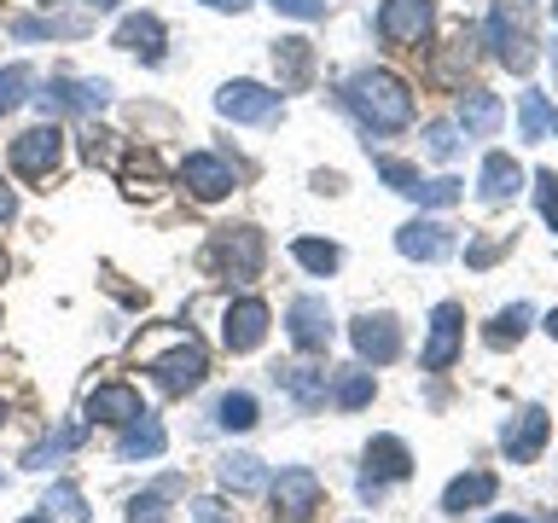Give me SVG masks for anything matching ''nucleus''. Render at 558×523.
<instances>
[{
    "label": "nucleus",
    "instance_id": "f257e3e1",
    "mask_svg": "<svg viewBox=\"0 0 558 523\" xmlns=\"http://www.w3.org/2000/svg\"><path fill=\"white\" fill-rule=\"evenodd\" d=\"M343 105L373 134H401L413 122V87L401 76H390V70H355L343 82Z\"/></svg>",
    "mask_w": 558,
    "mask_h": 523
},
{
    "label": "nucleus",
    "instance_id": "f03ea898",
    "mask_svg": "<svg viewBox=\"0 0 558 523\" xmlns=\"http://www.w3.org/2000/svg\"><path fill=\"white\" fill-rule=\"evenodd\" d=\"M320 500H326V488H320V477H314L308 465H286V471L268 483L274 523H308L314 512H320Z\"/></svg>",
    "mask_w": 558,
    "mask_h": 523
},
{
    "label": "nucleus",
    "instance_id": "7ed1b4c3",
    "mask_svg": "<svg viewBox=\"0 0 558 523\" xmlns=\"http://www.w3.org/2000/svg\"><path fill=\"white\" fill-rule=\"evenodd\" d=\"M262 262H268V244H262L256 227H221L209 239V268L227 273V279H256Z\"/></svg>",
    "mask_w": 558,
    "mask_h": 523
},
{
    "label": "nucleus",
    "instance_id": "20e7f679",
    "mask_svg": "<svg viewBox=\"0 0 558 523\" xmlns=\"http://www.w3.org/2000/svg\"><path fill=\"white\" fill-rule=\"evenodd\" d=\"M111 99V82H87V76H52L41 94H35V105H41V117H94L99 105Z\"/></svg>",
    "mask_w": 558,
    "mask_h": 523
},
{
    "label": "nucleus",
    "instance_id": "39448f33",
    "mask_svg": "<svg viewBox=\"0 0 558 523\" xmlns=\"http://www.w3.org/2000/svg\"><path fill=\"white\" fill-rule=\"evenodd\" d=\"M488 47H495V59L506 64V70H530L535 64V41H530V24H523V7H512V0H495V12H488Z\"/></svg>",
    "mask_w": 558,
    "mask_h": 523
},
{
    "label": "nucleus",
    "instance_id": "423d86ee",
    "mask_svg": "<svg viewBox=\"0 0 558 523\" xmlns=\"http://www.w3.org/2000/svg\"><path fill=\"white\" fill-rule=\"evenodd\" d=\"M174 181H181L186 198L221 204L227 192L239 186V174H233V163H227V157H216V151H186V157H181V169H174Z\"/></svg>",
    "mask_w": 558,
    "mask_h": 523
},
{
    "label": "nucleus",
    "instance_id": "0eeeda50",
    "mask_svg": "<svg viewBox=\"0 0 558 523\" xmlns=\"http://www.w3.org/2000/svg\"><path fill=\"white\" fill-rule=\"evenodd\" d=\"M146 373L157 378V390L186 396V390H198V384H204L209 355H204V343H198V338H181V343L169 349V355H151V361H146Z\"/></svg>",
    "mask_w": 558,
    "mask_h": 523
},
{
    "label": "nucleus",
    "instance_id": "6e6552de",
    "mask_svg": "<svg viewBox=\"0 0 558 523\" xmlns=\"http://www.w3.org/2000/svg\"><path fill=\"white\" fill-rule=\"evenodd\" d=\"M12 174H24V181H47L52 169H59V157H64V134H59V122H41V129H24L12 139Z\"/></svg>",
    "mask_w": 558,
    "mask_h": 523
},
{
    "label": "nucleus",
    "instance_id": "1a4fd4ad",
    "mask_svg": "<svg viewBox=\"0 0 558 523\" xmlns=\"http://www.w3.org/2000/svg\"><path fill=\"white\" fill-rule=\"evenodd\" d=\"M430 24H436L430 0H384L378 7V41L384 47H425Z\"/></svg>",
    "mask_w": 558,
    "mask_h": 523
},
{
    "label": "nucleus",
    "instance_id": "9d476101",
    "mask_svg": "<svg viewBox=\"0 0 558 523\" xmlns=\"http://www.w3.org/2000/svg\"><path fill=\"white\" fill-rule=\"evenodd\" d=\"M460 343H465V308L442 303L430 314V338L418 349V366H425V373H448V366L460 361Z\"/></svg>",
    "mask_w": 558,
    "mask_h": 523
},
{
    "label": "nucleus",
    "instance_id": "9b49d317",
    "mask_svg": "<svg viewBox=\"0 0 558 523\" xmlns=\"http://www.w3.org/2000/svg\"><path fill=\"white\" fill-rule=\"evenodd\" d=\"M268 303L262 296H233L221 314V343L233 349V355H251V349H262V338H268Z\"/></svg>",
    "mask_w": 558,
    "mask_h": 523
},
{
    "label": "nucleus",
    "instance_id": "f8f14e48",
    "mask_svg": "<svg viewBox=\"0 0 558 523\" xmlns=\"http://www.w3.org/2000/svg\"><path fill=\"white\" fill-rule=\"evenodd\" d=\"M286 338L303 349V355H326L331 349V308L326 296H296L286 308Z\"/></svg>",
    "mask_w": 558,
    "mask_h": 523
},
{
    "label": "nucleus",
    "instance_id": "ddd939ff",
    "mask_svg": "<svg viewBox=\"0 0 558 523\" xmlns=\"http://www.w3.org/2000/svg\"><path fill=\"white\" fill-rule=\"evenodd\" d=\"M413 471V453L401 436H373L366 442V477H361V495L366 500H378L384 495V483H401Z\"/></svg>",
    "mask_w": 558,
    "mask_h": 523
},
{
    "label": "nucleus",
    "instance_id": "4468645a",
    "mask_svg": "<svg viewBox=\"0 0 558 523\" xmlns=\"http://www.w3.org/2000/svg\"><path fill=\"white\" fill-rule=\"evenodd\" d=\"M216 111L227 122H274L279 117V94L262 82H227L216 94Z\"/></svg>",
    "mask_w": 558,
    "mask_h": 523
},
{
    "label": "nucleus",
    "instance_id": "2eb2a0df",
    "mask_svg": "<svg viewBox=\"0 0 558 523\" xmlns=\"http://www.w3.org/2000/svg\"><path fill=\"white\" fill-rule=\"evenodd\" d=\"M349 343H355L361 361L390 366V361L401 355V326H396V314H361V320L349 326Z\"/></svg>",
    "mask_w": 558,
    "mask_h": 523
},
{
    "label": "nucleus",
    "instance_id": "dca6fc26",
    "mask_svg": "<svg viewBox=\"0 0 558 523\" xmlns=\"http://www.w3.org/2000/svg\"><path fill=\"white\" fill-rule=\"evenodd\" d=\"M547 436H553L547 408H523V413L512 418V425L500 430V448H506V460H512V465H530V460H541Z\"/></svg>",
    "mask_w": 558,
    "mask_h": 523
},
{
    "label": "nucleus",
    "instance_id": "f3484780",
    "mask_svg": "<svg viewBox=\"0 0 558 523\" xmlns=\"http://www.w3.org/2000/svg\"><path fill=\"white\" fill-rule=\"evenodd\" d=\"M111 41L122 52H134V59H146V64H163V41H169V35H163V17H157V12H129L117 24Z\"/></svg>",
    "mask_w": 558,
    "mask_h": 523
},
{
    "label": "nucleus",
    "instance_id": "a211bd4d",
    "mask_svg": "<svg viewBox=\"0 0 558 523\" xmlns=\"http://www.w3.org/2000/svg\"><path fill=\"white\" fill-rule=\"evenodd\" d=\"M396 251L408 262H442V256H453V227L448 221H408L396 233Z\"/></svg>",
    "mask_w": 558,
    "mask_h": 523
},
{
    "label": "nucleus",
    "instance_id": "6ab92c4d",
    "mask_svg": "<svg viewBox=\"0 0 558 523\" xmlns=\"http://www.w3.org/2000/svg\"><path fill=\"white\" fill-rule=\"evenodd\" d=\"M274 76H279V94H303L314 82V47L303 35H279L274 41Z\"/></svg>",
    "mask_w": 558,
    "mask_h": 523
},
{
    "label": "nucleus",
    "instance_id": "aec40b11",
    "mask_svg": "<svg viewBox=\"0 0 558 523\" xmlns=\"http://www.w3.org/2000/svg\"><path fill=\"white\" fill-rule=\"evenodd\" d=\"M140 413H146L140 408V390L122 384V378L99 384V390L87 396V425H129V418H140Z\"/></svg>",
    "mask_w": 558,
    "mask_h": 523
},
{
    "label": "nucleus",
    "instance_id": "412c9836",
    "mask_svg": "<svg viewBox=\"0 0 558 523\" xmlns=\"http://www.w3.org/2000/svg\"><path fill=\"white\" fill-rule=\"evenodd\" d=\"M500 495V477L495 471H465V477H453L442 488V512L448 518H465V512H477V506H488Z\"/></svg>",
    "mask_w": 558,
    "mask_h": 523
},
{
    "label": "nucleus",
    "instance_id": "4be33fe9",
    "mask_svg": "<svg viewBox=\"0 0 558 523\" xmlns=\"http://www.w3.org/2000/svg\"><path fill=\"white\" fill-rule=\"evenodd\" d=\"M477 192H483V204H506V198H518V192H523V169L512 163V151H488V157H483Z\"/></svg>",
    "mask_w": 558,
    "mask_h": 523
},
{
    "label": "nucleus",
    "instance_id": "5701e85b",
    "mask_svg": "<svg viewBox=\"0 0 558 523\" xmlns=\"http://www.w3.org/2000/svg\"><path fill=\"white\" fill-rule=\"evenodd\" d=\"M506 122V105H500V94H488V87H465L460 94V129L465 134H477V139H488Z\"/></svg>",
    "mask_w": 558,
    "mask_h": 523
},
{
    "label": "nucleus",
    "instance_id": "b1692460",
    "mask_svg": "<svg viewBox=\"0 0 558 523\" xmlns=\"http://www.w3.org/2000/svg\"><path fill=\"white\" fill-rule=\"evenodd\" d=\"M163 448H169V430L157 425L151 413H140V418H129V425H122V442H117L122 460H157Z\"/></svg>",
    "mask_w": 558,
    "mask_h": 523
},
{
    "label": "nucleus",
    "instance_id": "393cba45",
    "mask_svg": "<svg viewBox=\"0 0 558 523\" xmlns=\"http://www.w3.org/2000/svg\"><path fill=\"white\" fill-rule=\"evenodd\" d=\"M221 488H233V495H262V488H268V465H262L256 453H227Z\"/></svg>",
    "mask_w": 558,
    "mask_h": 523
},
{
    "label": "nucleus",
    "instance_id": "a878e982",
    "mask_svg": "<svg viewBox=\"0 0 558 523\" xmlns=\"http://www.w3.org/2000/svg\"><path fill=\"white\" fill-rule=\"evenodd\" d=\"M87 442V418H76V425H64V430H52L41 448H29L24 453V465H35V471H47L52 460H64V453H76Z\"/></svg>",
    "mask_w": 558,
    "mask_h": 523
},
{
    "label": "nucleus",
    "instance_id": "bb28decb",
    "mask_svg": "<svg viewBox=\"0 0 558 523\" xmlns=\"http://www.w3.org/2000/svg\"><path fill=\"white\" fill-rule=\"evenodd\" d=\"M373 390H378V384H373V373H366V366H349V373H338V384H331V408H343V413H361L366 408V401H373Z\"/></svg>",
    "mask_w": 558,
    "mask_h": 523
},
{
    "label": "nucleus",
    "instance_id": "cd10ccee",
    "mask_svg": "<svg viewBox=\"0 0 558 523\" xmlns=\"http://www.w3.org/2000/svg\"><path fill=\"white\" fill-rule=\"evenodd\" d=\"M181 477H174V471H169V477H157L151 488H146V495H134V506H129V523H163V506L174 500V495H181Z\"/></svg>",
    "mask_w": 558,
    "mask_h": 523
},
{
    "label": "nucleus",
    "instance_id": "c85d7f7f",
    "mask_svg": "<svg viewBox=\"0 0 558 523\" xmlns=\"http://www.w3.org/2000/svg\"><path fill=\"white\" fill-rule=\"evenodd\" d=\"M216 425H221V430H233V436L256 430V425H262V408H256V396H244V390H227V396L216 401Z\"/></svg>",
    "mask_w": 558,
    "mask_h": 523
},
{
    "label": "nucleus",
    "instance_id": "c756f323",
    "mask_svg": "<svg viewBox=\"0 0 558 523\" xmlns=\"http://www.w3.org/2000/svg\"><path fill=\"white\" fill-rule=\"evenodd\" d=\"M274 378L296 396V408H320L326 401V373H314V366H274Z\"/></svg>",
    "mask_w": 558,
    "mask_h": 523
},
{
    "label": "nucleus",
    "instance_id": "7c9ffc66",
    "mask_svg": "<svg viewBox=\"0 0 558 523\" xmlns=\"http://www.w3.org/2000/svg\"><path fill=\"white\" fill-rule=\"evenodd\" d=\"M17 41H52V35H87V17H17Z\"/></svg>",
    "mask_w": 558,
    "mask_h": 523
},
{
    "label": "nucleus",
    "instance_id": "2f4dec72",
    "mask_svg": "<svg viewBox=\"0 0 558 523\" xmlns=\"http://www.w3.org/2000/svg\"><path fill=\"white\" fill-rule=\"evenodd\" d=\"M291 256L303 262L308 273H320V279L338 273V262H343V251H338L331 239H291Z\"/></svg>",
    "mask_w": 558,
    "mask_h": 523
},
{
    "label": "nucleus",
    "instance_id": "473e14b6",
    "mask_svg": "<svg viewBox=\"0 0 558 523\" xmlns=\"http://www.w3.org/2000/svg\"><path fill=\"white\" fill-rule=\"evenodd\" d=\"M523 331H530V303H512V308H500L495 320H488L483 343H488V349H506V343H518Z\"/></svg>",
    "mask_w": 558,
    "mask_h": 523
},
{
    "label": "nucleus",
    "instance_id": "72a5a7b5",
    "mask_svg": "<svg viewBox=\"0 0 558 523\" xmlns=\"http://www.w3.org/2000/svg\"><path fill=\"white\" fill-rule=\"evenodd\" d=\"M41 512L47 518H64V523H87V500H82L76 483H52L47 500H41Z\"/></svg>",
    "mask_w": 558,
    "mask_h": 523
},
{
    "label": "nucleus",
    "instance_id": "f704fd0d",
    "mask_svg": "<svg viewBox=\"0 0 558 523\" xmlns=\"http://www.w3.org/2000/svg\"><path fill=\"white\" fill-rule=\"evenodd\" d=\"M29 87H35V70L29 64H7V70H0V117L17 111L24 99H35Z\"/></svg>",
    "mask_w": 558,
    "mask_h": 523
},
{
    "label": "nucleus",
    "instance_id": "c9c22d12",
    "mask_svg": "<svg viewBox=\"0 0 558 523\" xmlns=\"http://www.w3.org/2000/svg\"><path fill=\"white\" fill-rule=\"evenodd\" d=\"M465 198V186L453 181V174H436V181H418L413 186V204H425V209H448V204H460Z\"/></svg>",
    "mask_w": 558,
    "mask_h": 523
},
{
    "label": "nucleus",
    "instance_id": "e433bc0d",
    "mask_svg": "<svg viewBox=\"0 0 558 523\" xmlns=\"http://www.w3.org/2000/svg\"><path fill=\"white\" fill-rule=\"evenodd\" d=\"M157 181H163V174H157V157H151V151H140V157H129V163H122V186L140 192V198H151Z\"/></svg>",
    "mask_w": 558,
    "mask_h": 523
},
{
    "label": "nucleus",
    "instance_id": "4c0bfd02",
    "mask_svg": "<svg viewBox=\"0 0 558 523\" xmlns=\"http://www.w3.org/2000/svg\"><path fill=\"white\" fill-rule=\"evenodd\" d=\"M518 122H523V139H547V129H553L547 94H523L518 99Z\"/></svg>",
    "mask_w": 558,
    "mask_h": 523
},
{
    "label": "nucleus",
    "instance_id": "58836bf2",
    "mask_svg": "<svg viewBox=\"0 0 558 523\" xmlns=\"http://www.w3.org/2000/svg\"><path fill=\"white\" fill-rule=\"evenodd\" d=\"M378 174L390 181V192H401V198H413V186L425 181V174H418L413 163H401V157H378Z\"/></svg>",
    "mask_w": 558,
    "mask_h": 523
},
{
    "label": "nucleus",
    "instance_id": "ea45409f",
    "mask_svg": "<svg viewBox=\"0 0 558 523\" xmlns=\"http://www.w3.org/2000/svg\"><path fill=\"white\" fill-rule=\"evenodd\" d=\"M535 204H541V221L558 233V174H553V169L535 174Z\"/></svg>",
    "mask_w": 558,
    "mask_h": 523
},
{
    "label": "nucleus",
    "instance_id": "a19ab883",
    "mask_svg": "<svg viewBox=\"0 0 558 523\" xmlns=\"http://www.w3.org/2000/svg\"><path fill=\"white\" fill-rule=\"evenodd\" d=\"M425 151L430 157H453V151H460V129H453V122H430V129H425Z\"/></svg>",
    "mask_w": 558,
    "mask_h": 523
},
{
    "label": "nucleus",
    "instance_id": "79ce46f5",
    "mask_svg": "<svg viewBox=\"0 0 558 523\" xmlns=\"http://www.w3.org/2000/svg\"><path fill=\"white\" fill-rule=\"evenodd\" d=\"M506 244H512V233H495V239H477V244H465V268H488Z\"/></svg>",
    "mask_w": 558,
    "mask_h": 523
},
{
    "label": "nucleus",
    "instance_id": "37998d69",
    "mask_svg": "<svg viewBox=\"0 0 558 523\" xmlns=\"http://www.w3.org/2000/svg\"><path fill=\"white\" fill-rule=\"evenodd\" d=\"M274 12H286V17H303V24H314V17H326V0H268Z\"/></svg>",
    "mask_w": 558,
    "mask_h": 523
},
{
    "label": "nucleus",
    "instance_id": "c03bdc74",
    "mask_svg": "<svg viewBox=\"0 0 558 523\" xmlns=\"http://www.w3.org/2000/svg\"><path fill=\"white\" fill-rule=\"evenodd\" d=\"M12 216H17V198H12V186L0 181V221H12Z\"/></svg>",
    "mask_w": 558,
    "mask_h": 523
},
{
    "label": "nucleus",
    "instance_id": "a18cd8bd",
    "mask_svg": "<svg viewBox=\"0 0 558 523\" xmlns=\"http://www.w3.org/2000/svg\"><path fill=\"white\" fill-rule=\"evenodd\" d=\"M204 7H216V12H244L251 0H204Z\"/></svg>",
    "mask_w": 558,
    "mask_h": 523
},
{
    "label": "nucleus",
    "instance_id": "49530a36",
    "mask_svg": "<svg viewBox=\"0 0 558 523\" xmlns=\"http://www.w3.org/2000/svg\"><path fill=\"white\" fill-rule=\"evenodd\" d=\"M87 7H94V12H111V7H122V0H87Z\"/></svg>",
    "mask_w": 558,
    "mask_h": 523
},
{
    "label": "nucleus",
    "instance_id": "de8ad7c7",
    "mask_svg": "<svg viewBox=\"0 0 558 523\" xmlns=\"http://www.w3.org/2000/svg\"><path fill=\"white\" fill-rule=\"evenodd\" d=\"M547 331H553V338H558V308H553V314H547Z\"/></svg>",
    "mask_w": 558,
    "mask_h": 523
},
{
    "label": "nucleus",
    "instance_id": "09e8293b",
    "mask_svg": "<svg viewBox=\"0 0 558 523\" xmlns=\"http://www.w3.org/2000/svg\"><path fill=\"white\" fill-rule=\"evenodd\" d=\"M488 523H530V518H488Z\"/></svg>",
    "mask_w": 558,
    "mask_h": 523
},
{
    "label": "nucleus",
    "instance_id": "8fccbe9b",
    "mask_svg": "<svg viewBox=\"0 0 558 523\" xmlns=\"http://www.w3.org/2000/svg\"><path fill=\"white\" fill-rule=\"evenodd\" d=\"M24 523H52V518H47V512H41V518H24Z\"/></svg>",
    "mask_w": 558,
    "mask_h": 523
},
{
    "label": "nucleus",
    "instance_id": "3c124183",
    "mask_svg": "<svg viewBox=\"0 0 558 523\" xmlns=\"http://www.w3.org/2000/svg\"><path fill=\"white\" fill-rule=\"evenodd\" d=\"M0 425H7V408H0Z\"/></svg>",
    "mask_w": 558,
    "mask_h": 523
},
{
    "label": "nucleus",
    "instance_id": "603ef678",
    "mask_svg": "<svg viewBox=\"0 0 558 523\" xmlns=\"http://www.w3.org/2000/svg\"><path fill=\"white\" fill-rule=\"evenodd\" d=\"M41 7H47V0H41Z\"/></svg>",
    "mask_w": 558,
    "mask_h": 523
}]
</instances>
